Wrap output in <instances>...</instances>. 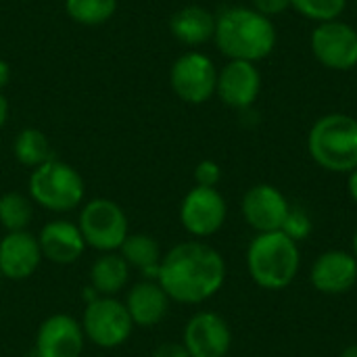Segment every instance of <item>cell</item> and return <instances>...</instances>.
<instances>
[{
    "label": "cell",
    "mask_w": 357,
    "mask_h": 357,
    "mask_svg": "<svg viewBox=\"0 0 357 357\" xmlns=\"http://www.w3.org/2000/svg\"><path fill=\"white\" fill-rule=\"evenodd\" d=\"M82 328L88 341L98 347L111 349L123 345L130 339L134 322L128 314L126 303L113 297H96L88 303L84 312Z\"/></svg>",
    "instance_id": "52a82bcc"
},
{
    "label": "cell",
    "mask_w": 357,
    "mask_h": 357,
    "mask_svg": "<svg viewBox=\"0 0 357 357\" xmlns=\"http://www.w3.org/2000/svg\"><path fill=\"white\" fill-rule=\"evenodd\" d=\"M307 149L322 169L351 174L357 169V119L345 113L320 117L310 130Z\"/></svg>",
    "instance_id": "277c9868"
},
{
    "label": "cell",
    "mask_w": 357,
    "mask_h": 357,
    "mask_svg": "<svg viewBox=\"0 0 357 357\" xmlns=\"http://www.w3.org/2000/svg\"><path fill=\"white\" fill-rule=\"evenodd\" d=\"M27 357H40V356H38V354H33V356H27Z\"/></svg>",
    "instance_id": "e575fe53"
},
{
    "label": "cell",
    "mask_w": 357,
    "mask_h": 357,
    "mask_svg": "<svg viewBox=\"0 0 357 357\" xmlns=\"http://www.w3.org/2000/svg\"><path fill=\"white\" fill-rule=\"evenodd\" d=\"M84 328L75 318L54 314L38 328L36 354L40 357H79L84 351Z\"/></svg>",
    "instance_id": "5bb4252c"
},
{
    "label": "cell",
    "mask_w": 357,
    "mask_h": 357,
    "mask_svg": "<svg viewBox=\"0 0 357 357\" xmlns=\"http://www.w3.org/2000/svg\"><path fill=\"white\" fill-rule=\"evenodd\" d=\"M351 253H354V257L357 259V230L356 234H354V241H351Z\"/></svg>",
    "instance_id": "836d02e7"
},
{
    "label": "cell",
    "mask_w": 357,
    "mask_h": 357,
    "mask_svg": "<svg viewBox=\"0 0 357 357\" xmlns=\"http://www.w3.org/2000/svg\"><path fill=\"white\" fill-rule=\"evenodd\" d=\"M13 153L21 165L31 167V169L54 159L46 134L38 128H23L13 142Z\"/></svg>",
    "instance_id": "7402d4cb"
},
{
    "label": "cell",
    "mask_w": 357,
    "mask_h": 357,
    "mask_svg": "<svg viewBox=\"0 0 357 357\" xmlns=\"http://www.w3.org/2000/svg\"><path fill=\"white\" fill-rule=\"evenodd\" d=\"M6 119H8V100H6V96L2 94V90H0V130L4 128Z\"/></svg>",
    "instance_id": "4dcf8cb0"
},
{
    "label": "cell",
    "mask_w": 357,
    "mask_h": 357,
    "mask_svg": "<svg viewBox=\"0 0 357 357\" xmlns=\"http://www.w3.org/2000/svg\"><path fill=\"white\" fill-rule=\"evenodd\" d=\"M172 36L186 46H201L213 40L215 33V17L211 10L199 4H188L178 8L169 19Z\"/></svg>",
    "instance_id": "d6986e66"
},
{
    "label": "cell",
    "mask_w": 357,
    "mask_h": 357,
    "mask_svg": "<svg viewBox=\"0 0 357 357\" xmlns=\"http://www.w3.org/2000/svg\"><path fill=\"white\" fill-rule=\"evenodd\" d=\"M169 84L180 100L188 105H203L215 94L218 69L205 52L190 50L174 61L169 69Z\"/></svg>",
    "instance_id": "ba28073f"
},
{
    "label": "cell",
    "mask_w": 357,
    "mask_h": 357,
    "mask_svg": "<svg viewBox=\"0 0 357 357\" xmlns=\"http://www.w3.org/2000/svg\"><path fill=\"white\" fill-rule=\"evenodd\" d=\"M42 261L40 243L27 230L8 232L0 241V274L8 280L29 278Z\"/></svg>",
    "instance_id": "2e32d148"
},
{
    "label": "cell",
    "mask_w": 357,
    "mask_h": 357,
    "mask_svg": "<svg viewBox=\"0 0 357 357\" xmlns=\"http://www.w3.org/2000/svg\"><path fill=\"white\" fill-rule=\"evenodd\" d=\"M121 257L130 268H136L146 278H157L161 268V247L149 234H128L121 245Z\"/></svg>",
    "instance_id": "44dd1931"
},
{
    "label": "cell",
    "mask_w": 357,
    "mask_h": 357,
    "mask_svg": "<svg viewBox=\"0 0 357 357\" xmlns=\"http://www.w3.org/2000/svg\"><path fill=\"white\" fill-rule=\"evenodd\" d=\"M299 243L284 232L257 234L247 249V270L251 280L266 291L287 289L299 274Z\"/></svg>",
    "instance_id": "3957f363"
},
{
    "label": "cell",
    "mask_w": 357,
    "mask_h": 357,
    "mask_svg": "<svg viewBox=\"0 0 357 357\" xmlns=\"http://www.w3.org/2000/svg\"><path fill=\"white\" fill-rule=\"evenodd\" d=\"M222 180V169L215 161L205 159L195 167V182L197 186H205V188H215L218 182Z\"/></svg>",
    "instance_id": "4316f807"
},
{
    "label": "cell",
    "mask_w": 357,
    "mask_h": 357,
    "mask_svg": "<svg viewBox=\"0 0 357 357\" xmlns=\"http://www.w3.org/2000/svg\"><path fill=\"white\" fill-rule=\"evenodd\" d=\"M190 357H226L232 347V331L215 312L195 314L184 328V343Z\"/></svg>",
    "instance_id": "7c38bea8"
},
{
    "label": "cell",
    "mask_w": 357,
    "mask_h": 357,
    "mask_svg": "<svg viewBox=\"0 0 357 357\" xmlns=\"http://www.w3.org/2000/svg\"><path fill=\"white\" fill-rule=\"evenodd\" d=\"M291 6L305 19L326 23L343 15L347 0H291Z\"/></svg>",
    "instance_id": "d4e9b609"
},
{
    "label": "cell",
    "mask_w": 357,
    "mask_h": 357,
    "mask_svg": "<svg viewBox=\"0 0 357 357\" xmlns=\"http://www.w3.org/2000/svg\"><path fill=\"white\" fill-rule=\"evenodd\" d=\"M128 314L134 326L151 328L157 326L169 312V297L159 282L144 280L132 287L126 299Z\"/></svg>",
    "instance_id": "ac0fdd59"
},
{
    "label": "cell",
    "mask_w": 357,
    "mask_h": 357,
    "mask_svg": "<svg viewBox=\"0 0 357 357\" xmlns=\"http://www.w3.org/2000/svg\"><path fill=\"white\" fill-rule=\"evenodd\" d=\"M38 243H40L42 257L50 259L52 264H61V266L77 261L86 249V241L82 236L79 226L65 222V220L46 224L40 230Z\"/></svg>",
    "instance_id": "e0dca14e"
},
{
    "label": "cell",
    "mask_w": 357,
    "mask_h": 357,
    "mask_svg": "<svg viewBox=\"0 0 357 357\" xmlns=\"http://www.w3.org/2000/svg\"><path fill=\"white\" fill-rule=\"evenodd\" d=\"M310 280L322 295H345L357 284V259L343 249L326 251L316 257Z\"/></svg>",
    "instance_id": "9a60e30c"
},
{
    "label": "cell",
    "mask_w": 357,
    "mask_h": 357,
    "mask_svg": "<svg viewBox=\"0 0 357 357\" xmlns=\"http://www.w3.org/2000/svg\"><path fill=\"white\" fill-rule=\"evenodd\" d=\"M27 188L36 205L56 213L79 207L86 195V184L79 172L59 159H50L36 167L29 176Z\"/></svg>",
    "instance_id": "5b68a950"
},
{
    "label": "cell",
    "mask_w": 357,
    "mask_h": 357,
    "mask_svg": "<svg viewBox=\"0 0 357 357\" xmlns=\"http://www.w3.org/2000/svg\"><path fill=\"white\" fill-rule=\"evenodd\" d=\"M347 190H349V195H351V199L357 203V169H354L351 174H349V180H347Z\"/></svg>",
    "instance_id": "1f68e13d"
},
{
    "label": "cell",
    "mask_w": 357,
    "mask_h": 357,
    "mask_svg": "<svg viewBox=\"0 0 357 357\" xmlns=\"http://www.w3.org/2000/svg\"><path fill=\"white\" fill-rule=\"evenodd\" d=\"M33 218V205L27 197L21 192H4L0 197V224L8 232H21L31 224Z\"/></svg>",
    "instance_id": "cb8c5ba5"
},
{
    "label": "cell",
    "mask_w": 357,
    "mask_h": 357,
    "mask_svg": "<svg viewBox=\"0 0 357 357\" xmlns=\"http://www.w3.org/2000/svg\"><path fill=\"white\" fill-rule=\"evenodd\" d=\"M289 6H291V0H253V8L268 19L282 15Z\"/></svg>",
    "instance_id": "83f0119b"
},
{
    "label": "cell",
    "mask_w": 357,
    "mask_h": 357,
    "mask_svg": "<svg viewBox=\"0 0 357 357\" xmlns=\"http://www.w3.org/2000/svg\"><path fill=\"white\" fill-rule=\"evenodd\" d=\"M130 278V266L128 261L117 253H105L100 255L90 270V282L96 295L100 297H113L117 295Z\"/></svg>",
    "instance_id": "ffe728a7"
},
{
    "label": "cell",
    "mask_w": 357,
    "mask_h": 357,
    "mask_svg": "<svg viewBox=\"0 0 357 357\" xmlns=\"http://www.w3.org/2000/svg\"><path fill=\"white\" fill-rule=\"evenodd\" d=\"M312 228L314 226H312L310 213L305 209H301V207H291V211H289L280 232H284L291 241L301 243V241H305L312 234Z\"/></svg>",
    "instance_id": "484cf974"
},
{
    "label": "cell",
    "mask_w": 357,
    "mask_h": 357,
    "mask_svg": "<svg viewBox=\"0 0 357 357\" xmlns=\"http://www.w3.org/2000/svg\"><path fill=\"white\" fill-rule=\"evenodd\" d=\"M213 40L230 61L257 63L274 50L276 27L255 8L230 6L215 17Z\"/></svg>",
    "instance_id": "7a4b0ae2"
},
{
    "label": "cell",
    "mask_w": 357,
    "mask_h": 357,
    "mask_svg": "<svg viewBox=\"0 0 357 357\" xmlns=\"http://www.w3.org/2000/svg\"><path fill=\"white\" fill-rule=\"evenodd\" d=\"M0 284H2V274H0Z\"/></svg>",
    "instance_id": "d590c367"
},
{
    "label": "cell",
    "mask_w": 357,
    "mask_h": 357,
    "mask_svg": "<svg viewBox=\"0 0 357 357\" xmlns=\"http://www.w3.org/2000/svg\"><path fill=\"white\" fill-rule=\"evenodd\" d=\"M77 226L86 245L102 253L121 249L123 241L128 238V218L123 209L111 199H94L86 203Z\"/></svg>",
    "instance_id": "8992f818"
},
{
    "label": "cell",
    "mask_w": 357,
    "mask_h": 357,
    "mask_svg": "<svg viewBox=\"0 0 357 357\" xmlns=\"http://www.w3.org/2000/svg\"><path fill=\"white\" fill-rule=\"evenodd\" d=\"M228 205L218 188L195 186L180 205L182 226L197 238L213 236L226 224Z\"/></svg>",
    "instance_id": "30bf717a"
},
{
    "label": "cell",
    "mask_w": 357,
    "mask_h": 357,
    "mask_svg": "<svg viewBox=\"0 0 357 357\" xmlns=\"http://www.w3.org/2000/svg\"><path fill=\"white\" fill-rule=\"evenodd\" d=\"M153 357H190L182 343H163L155 349Z\"/></svg>",
    "instance_id": "f1b7e54d"
},
{
    "label": "cell",
    "mask_w": 357,
    "mask_h": 357,
    "mask_svg": "<svg viewBox=\"0 0 357 357\" xmlns=\"http://www.w3.org/2000/svg\"><path fill=\"white\" fill-rule=\"evenodd\" d=\"M314 56L333 71H349L357 65V29L345 21L318 23L312 31Z\"/></svg>",
    "instance_id": "9c48e42d"
},
{
    "label": "cell",
    "mask_w": 357,
    "mask_h": 357,
    "mask_svg": "<svg viewBox=\"0 0 357 357\" xmlns=\"http://www.w3.org/2000/svg\"><path fill=\"white\" fill-rule=\"evenodd\" d=\"M117 10V0H65V13L79 25H102Z\"/></svg>",
    "instance_id": "603a6c76"
},
{
    "label": "cell",
    "mask_w": 357,
    "mask_h": 357,
    "mask_svg": "<svg viewBox=\"0 0 357 357\" xmlns=\"http://www.w3.org/2000/svg\"><path fill=\"white\" fill-rule=\"evenodd\" d=\"M241 211L245 222L257 232H280L284 220L291 211L289 199L272 184H255L251 186L241 203Z\"/></svg>",
    "instance_id": "8fae6325"
},
{
    "label": "cell",
    "mask_w": 357,
    "mask_h": 357,
    "mask_svg": "<svg viewBox=\"0 0 357 357\" xmlns=\"http://www.w3.org/2000/svg\"><path fill=\"white\" fill-rule=\"evenodd\" d=\"M10 75H13V71H10V65L4 61V59H0V90L10 82Z\"/></svg>",
    "instance_id": "f546056e"
},
{
    "label": "cell",
    "mask_w": 357,
    "mask_h": 357,
    "mask_svg": "<svg viewBox=\"0 0 357 357\" xmlns=\"http://www.w3.org/2000/svg\"><path fill=\"white\" fill-rule=\"evenodd\" d=\"M261 90V73L255 63L249 61H228L218 71L215 94L220 100L232 109H249Z\"/></svg>",
    "instance_id": "4fadbf2b"
},
{
    "label": "cell",
    "mask_w": 357,
    "mask_h": 357,
    "mask_svg": "<svg viewBox=\"0 0 357 357\" xmlns=\"http://www.w3.org/2000/svg\"><path fill=\"white\" fill-rule=\"evenodd\" d=\"M339 357H357V343L356 345H349V347H345V349L341 351V356Z\"/></svg>",
    "instance_id": "d6a6232c"
},
{
    "label": "cell",
    "mask_w": 357,
    "mask_h": 357,
    "mask_svg": "<svg viewBox=\"0 0 357 357\" xmlns=\"http://www.w3.org/2000/svg\"><path fill=\"white\" fill-rule=\"evenodd\" d=\"M157 282L169 299L199 305L218 295L224 287L226 261L222 253L207 243H180L163 255Z\"/></svg>",
    "instance_id": "6da1fadb"
}]
</instances>
